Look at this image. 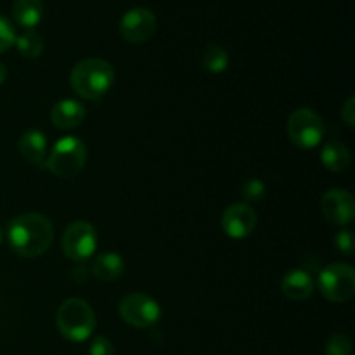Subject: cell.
<instances>
[{
  "label": "cell",
  "mask_w": 355,
  "mask_h": 355,
  "mask_svg": "<svg viewBox=\"0 0 355 355\" xmlns=\"http://www.w3.org/2000/svg\"><path fill=\"white\" fill-rule=\"evenodd\" d=\"M7 239L17 255L33 259L51 248L54 227L44 215L24 214L10 220L7 227Z\"/></svg>",
  "instance_id": "cell-1"
},
{
  "label": "cell",
  "mask_w": 355,
  "mask_h": 355,
  "mask_svg": "<svg viewBox=\"0 0 355 355\" xmlns=\"http://www.w3.org/2000/svg\"><path fill=\"white\" fill-rule=\"evenodd\" d=\"M69 82L76 96L83 99H99L113 85L114 69L104 59H83L75 64Z\"/></svg>",
  "instance_id": "cell-2"
},
{
  "label": "cell",
  "mask_w": 355,
  "mask_h": 355,
  "mask_svg": "<svg viewBox=\"0 0 355 355\" xmlns=\"http://www.w3.org/2000/svg\"><path fill=\"white\" fill-rule=\"evenodd\" d=\"M55 322L66 340L85 342L96 329V314L83 298H68L59 307Z\"/></svg>",
  "instance_id": "cell-3"
},
{
  "label": "cell",
  "mask_w": 355,
  "mask_h": 355,
  "mask_svg": "<svg viewBox=\"0 0 355 355\" xmlns=\"http://www.w3.org/2000/svg\"><path fill=\"white\" fill-rule=\"evenodd\" d=\"M87 163V148L78 137L68 135L59 139L47 156L45 166L59 179H71L78 175Z\"/></svg>",
  "instance_id": "cell-4"
},
{
  "label": "cell",
  "mask_w": 355,
  "mask_h": 355,
  "mask_svg": "<svg viewBox=\"0 0 355 355\" xmlns=\"http://www.w3.org/2000/svg\"><path fill=\"white\" fill-rule=\"evenodd\" d=\"M288 137L297 148L312 149L324 137V121L311 107H298L290 114L286 123Z\"/></svg>",
  "instance_id": "cell-5"
},
{
  "label": "cell",
  "mask_w": 355,
  "mask_h": 355,
  "mask_svg": "<svg viewBox=\"0 0 355 355\" xmlns=\"http://www.w3.org/2000/svg\"><path fill=\"white\" fill-rule=\"evenodd\" d=\"M318 286L329 302H349L355 293V270L347 263H331L321 270Z\"/></svg>",
  "instance_id": "cell-6"
},
{
  "label": "cell",
  "mask_w": 355,
  "mask_h": 355,
  "mask_svg": "<svg viewBox=\"0 0 355 355\" xmlns=\"http://www.w3.org/2000/svg\"><path fill=\"white\" fill-rule=\"evenodd\" d=\"M61 246L64 255L76 263H82L92 257L97 248V234L92 224L85 220H76L66 227L62 234Z\"/></svg>",
  "instance_id": "cell-7"
},
{
  "label": "cell",
  "mask_w": 355,
  "mask_h": 355,
  "mask_svg": "<svg viewBox=\"0 0 355 355\" xmlns=\"http://www.w3.org/2000/svg\"><path fill=\"white\" fill-rule=\"evenodd\" d=\"M120 318L134 328H149L162 318L158 302L144 293H130L120 302Z\"/></svg>",
  "instance_id": "cell-8"
},
{
  "label": "cell",
  "mask_w": 355,
  "mask_h": 355,
  "mask_svg": "<svg viewBox=\"0 0 355 355\" xmlns=\"http://www.w3.org/2000/svg\"><path fill=\"white\" fill-rule=\"evenodd\" d=\"M156 16L144 7L127 10L120 21V35L128 44H144L155 35Z\"/></svg>",
  "instance_id": "cell-9"
},
{
  "label": "cell",
  "mask_w": 355,
  "mask_h": 355,
  "mask_svg": "<svg viewBox=\"0 0 355 355\" xmlns=\"http://www.w3.org/2000/svg\"><path fill=\"white\" fill-rule=\"evenodd\" d=\"M257 214L248 203H236L225 208L222 215V229L232 239H245L255 231Z\"/></svg>",
  "instance_id": "cell-10"
},
{
  "label": "cell",
  "mask_w": 355,
  "mask_h": 355,
  "mask_svg": "<svg viewBox=\"0 0 355 355\" xmlns=\"http://www.w3.org/2000/svg\"><path fill=\"white\" fill-rule=\"evenodd\" d=\"M326 220L335 225H347L354 220L355 200L345 189H329L321 201Z\"/></svg>",
  "instance_id": "cell-11"
},
{
  "label": "cell",
  "mask_w": 355,
  "mask_h": 355,
  "mask_svg": "<svg viewBox=\"0 0 355 355\" xmlns=\"http://www.w3.org/2000/svg\"><path fill=\"white\" fill-rule=\"evenodd\" d=\"M85 106L78 101L66 99L55 104L51 110V121L58 128L62 130H69V128H76L83 120H85Z\"/></svg>",
  "instance_id": "cell-12"
},
{
  "label": "cell",
  "mask_w": 355,
  "mask_h": 355,
  "mask_svg": "<svg viewBox=\"0 0 355 355\" xmlns=\"http://www.w3.org/2000/svg\"><path fill=\"white\" fill-rule=\"evenodd\" d=\"M281 290L286 298L293 302H304L314 291V281L307 270L295 269L288 272L281 281Z\"/></svg>",
  "instance_id": "cell-13"
},
{
  "label": "cell",
  "mask_w": 355,
  "mask_h": 355,
  "mask_svg": "<svg viewBox=\"0 0 355 355\" xmlns=\"http://www.w3.org/2000/svg\"><path fill=\"white\" fill-rule=\"evenodd\" d=\"M19 153L24 162L33 166H44L47 162V139L40 130H30L21 135Z\"/></svg>",
  "instance_id": "cell-14"
},
{
  "label": "cell",
  "mask_w": 355,
  "mask_h": 355,
  "mask_svg": "<svg viewBox=\"0 0 355 355\" xmlns=\"http://www.w3.org/2000/svg\"><path fill=\"white\" fill-rule=\"evenodd\" d=\"M125 270V262L118 253H101L96 257L92 263V274L96 279L104 281V283H111L121 277Z\"/></svg>",
  "instance_id": "cell-15"
},
{
  "label": "cell",
  "mask_w": 355,
  "mask_h": 355,
  "mask_svg": "<svg viewBox=\"0 0 355 355\" xmlns=\"http://www.w3.org/2000/svg\"><path fill=\"white\" fill-rule=\"evenodd\" d=\"M12 16L19 26L31 30L44 17V2L42 0H14Z\"/></svg>",
  "instance_id": "cell-16"
},
{
  "label": "cell",
  "mask_w": 355,
  "mask_h": 355,
  "mask_svg": "<svg viewBox=\"0 0 355 355\" xmlns=\"http://www.w3.org/2000/svg\"><path fill=\"white\" fill-rule=\"evenodd\" d=\"M350 159H352V156H350L349 148L342 142L331 141L322 148L321 162L329 172H345L350 165Z\"/></svg>",
  "instance_id": "cell-17"
},
{
  "label": "cell",
  "mask_w": 355,
  "mask_h": 355,
  "mask_svg": "<svg viewBox=\"0 0 355 355\" xmlns=\"http://www.w3.org/2000/svg\"><path fill=\"white\" fill-rule=\"evenodd\" d=\"M201 62H203V68L207 71L218 75V73H224L229 66V54L222 45L217 44H208L205 47L203 55H201Z\"/></svg>",
  "instance_id": "cell-18"
},
{
  "label": "cell",
  "mask_w": 355,
  "mask_h": 355,
  "mask_svg": "<svg viewBox=\"0 0 355 355\" xmlns=\"http://www.w3.org/2000/svg\"><path fill=\"white\" fill-rule=\"evenodd\" d=\"M16 47L17 52H19L23 58H30L35 59L42 54L44 51V38L33 30H26L23 35L16 37Z\"/></svg>",
  "instance_id": "cell-19"
},
{
  "label": "cell",
  "mask_w": 355,
  "mask_h": 355,
  "mask_svg": "<svg viewBox=\"0 0 355 355\" xmlns=\"http://www.w3.org/2000/svg\"><path fill=\"white\" fill-rule=\"evenodd\" d=\"M352 354V342L343 333H335L326 342V355H350Z\"/></svg>",
  "instance_id": "cell-20"
},
{
  "label": "cell",
  "mask_w": 355,
  "mask_h": 355,
  "mask_svg": "<svg viewBox=\"0 0 355 355\" xmlns=\"http://www.w3.org/2000/svg\"><path fill=\"white\" fill-rule=\"evenodd\" d=\"M266 196V184L260 179H248L243 184V198L248 203H259Z\"/></svg>",
  "instance_id": "cell-21"
},
{
  "label": "cell",
  "mask_w": 355,
  "mask_h": 355,
  "mask_svg": "<svg viewBox=\"0 0 355 355\" xmlns=\"http://www.w3.org/2000/svg\"><path fill=\"white\" fill-rule=\"evenodd\" d=\"M14 42H16V31H14L12 24L9 23V19L0 16V54L9 51Z\"/></svg>",
  "instance_id": "cell-22"
},
{
  "label": "cell",
  "mask_w": 355,
  "mask_h": 355,
  "mask_svg": "<svg viewBox=\"0 0 355 355\" xmlns=\"http://www.w3.org/2000/svg\"><path fill=\"white\" fill-rule=\"evenodd\" d=\"M335 245H336V250H338L340 253H343V255H352L354 253L352 231H347V229L340 231L335 238Z\"/></svg>",
  "instance_id": "cell-23"
},
{
  "label": "cell",
  "mask_w": 355,
  "mask_h": 355,
  "mask_svg": "<svg viewBox=\"0 0 355 355\" xmlns=\"http://www.w3.org/2000/svg\"><path fill=\"white\" fill-rule=\"evenodd\" d=\"M89 355H114V347L104 336H97L92 340L89 347Z\"/></svg>",
  "instance_id": "cell-24"
},
{
  "label": "cell",
  "mask_w": 355,
  "mask_h": 355,
  "mask_svg": "<svg viewBox=\"0 0 355 355\" xmlns=\"http://www.w3.org/2000/svg\"><path fill=\"white\" fill-rule=\"evenodd\" d=\"M342 120L345 121L349 127H354L355 123V99L349 97L342 106Z\"/></svg>",
  "instance_id": "cell-25"
},
{
  "label": "cell",
  "mask_w": 355,
  "mask_h": 355,
  "mask_svg": "<svg viewBox=\"0 0 355 355\" xmlns=\"http://www.w3.org/2000/svg\"><path fill=\"white\" fill-rule=\"evenodd\" d=\"M6 78H7V68L2 64V62H0V85L6 82Z\"/></svg>",
  "instance_id": "cell-26"
},
{
  "label": "cell",
  "mask_w": 355,
  "mask_h": 355,
  "mask_svg": "<svg viewBox=\"0 0 355 355\" xmlns=\"http://www.w3.org/2000/svg\"><path fill=\"white\" fill-rule=\"evenodd\" d=\"M2 239H3V232H2V229H0V245H2Z\"/></svg>",
  "instance_id": "cell-27"
}]
</instances>
